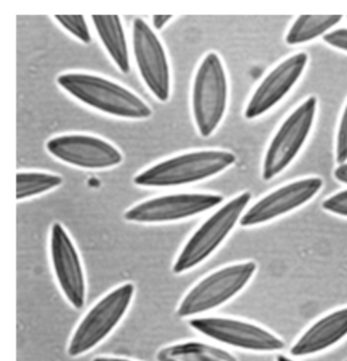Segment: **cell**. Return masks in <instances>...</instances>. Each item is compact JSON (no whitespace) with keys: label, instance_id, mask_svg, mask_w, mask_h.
Masks as SVG:
<instances>
[{"label":"cell","instance_id":"1","mask_svg":"<svg viewBox=\"0 0 347 361\" xmlns=\"http://www.w3.org/2000/svg\"><path fill=\"white\" fill-rule=\"evenodd\" d=\"M56 82L75 100L99 113L128 120L152 116V109L135 92L99 75L68 73L59 75Z\"/></svg>","mask_w":347,"mask_h":361},{"label":"cell","instance_id":"2","mask_svg":"<svg viewBox=\"0 0 347 361\" xmlns=\"http://www.w3.org/2000/svg\"><path fill=\"white\" fill-rule=\"evenodd\" d=\"M236 162L231 152H190L163 160L133 178L135 185L143 188H169L190 185L211 178Z\"/></svg>","mask_w":347,"mask_h":361},{"label":"cell","instance_id":"3","mask_svg":"<svg viewBox=\"0 0 347 361\" xmlns=\"http://www.w3.org/2000/svg\"><path fill=\"white\" fill-rule=\"evenodd\" d=\"M251 198L250 192H243L212 214L180 251L173 265L174 274L190 271L211 257L241 221Z\"/></svg>","mask_w":347,"mask_h":361},{"label":"cell","instance_id":"4","mask_svg":"<svg viewBox=\"0 0 347 361\" xmlns=\"http://www.w3.org/2000/svg\"><path fill=\"white\" fill-rule=\"evenodd\" d=\"M228 79L221 59L209 52L201 61L192 90V111L199 135L211 136L224 119L228 105Z\"/></svg>","mask_w":347,"mask_h":361},{"label":"cell","instance_id":"5","mask_svg":"<svg viewBox=\"0 0 347 361\" xmlns=\"http://www.w3.org/2000/svg\"><path fill=\"white\" fill-rule=\"evenodd\" d=\"M133 295L135 285L124 283L99 299L74 329L68 345V355L82 356L102 343L128 312Z\"/></svg>","mask_w":347,"mask_h":361},{"label":"cell","instance_id":"6","mask_svg":"<svg viewBox=\"0 0 347 361\" xmlns=\"http://www.w3.org/2000/svg\"><path fill=\"white\" fill-rule=\"evenodd\" d=\"M255 262L232 264L201 279L188 290L177 308V316L190 318L215 310L236 297L255 274Z\"/></svg>","mask_w":347,"mask_h":361},{"label":"cell","instance_id":"7","mask_svg":"<svg viewBox=\"0 0 347 361\" xmlns=\"http://www.w3.org/2000/svg\"><path fill=\"white\" fill-rule=\"evenodd\" d=\"M317 107V98L309 97L283 122L264 155L262 173L264 181L284 172L300 153L312 130Z\"/></svg>","mask_w":347,"mask_h":361},{"label":"cell","instance_id":"8","mask_svg":"<svg viewBox=\"0 0 347 361\" xmlns=\"http://www.w3.org/2000/svg\"><path fill=\"white\" fill-rule=\"evenodd\" d=\"M190 326L205 337L233 348L257 353L276 352L285 348L281 338L268 329L238 319L207 317L190 320Z\"/></svg>","mask_w":347,"mask_h":361},{"label":"cell","instance_id":"9","mask_svg":"<svg viewBox=\"0 0 347 361\" xmlns=\"http://www.w3.org/2000/svg\"><path fill=\"white\" fill-rule=\"evenodd\" d=\"M131 39L142 81L157 100L166 102L171 94V68L162 43L141 18L133 20Z\"/></svg>","mask_w":347,"mask_h":361},{"label":"cell","instance_id":"10","mask_svg":"<svg viewBox=\"0 0 347 361\" xmlns=\"http://www.w3.org/2000/svg\"><path fill=\"white\" fill-rule=\"evenodd\" d=\"M222 202L224 197L217 194H171L150 198L131 207L124 213V219L130 223H171L211 210Z\"/></svg>","mask_w":347,"mask_h":361},{"label":"cell","instance_id":"11","mask_svg":"<svg viewBox=\"0 0 347 361\" xmlns=\"http://www.w3.org/2000/svg\"><path fill=\"white\" fill-rule=\"evenodd\" d=\"M47 151L63 164L84 170H106L122 164L123 155L114 145L91 135H61L50 139Z\"/></svg>","mask_w":347,"mask_h":361},{"label":"cell","instance_id":"12","mask_svg":"<svg viewBox=\"0 0 347 361\" xmlns=\"http://www.w3.org/2000/svg\"><path fill=\"white\" fill-rule=\"evenodd\" d=\"M50 257L57 284L72 307L80 310L86 299V276L78 249L63 225L53 224Z\"/></svg>","mask_w":347,"mask_h":361},{"label":"cell","instance_id":"13","mask_svg":"<svg viewBox=\"0 0 347 361\" xmlns=\"http://www.w3.org/2000/svg\"><path fill=\"white\" fill-rule=\"evenodd\" d=\"M322 187L323 180L319 177H309L283 185L254 204L241 216L239 225L253 227L283 216L310 202Z\"/></svg>","mask_w":347,"mask_h":361},{"label":"cell","instance_id":"14","mask_svg":"<svg viewBox=\"0 0 347 361\" xmlns=\"http://www.w3.org/2000/svg\"><path fill=\"white\" fill-rule=\"evenodd\" d=\"M307 63L308 56L300 52L289 56L274 67L252 94L245 107V119H256L279 104L298 83Z\"/></svg>","mask_w":347,"mask_h":361},{"label":"cell","instance_id":"15","mask_svg":"<svg viewBox=\"0 0 347 361\" xmlns=\"http://www.w3.org/2000/svg\"><path fill=\"white\" fill-rule=\"evenodd\" d=\"M347 337V307L339 308L315 321L292 345L293 357L319 354Z\"/></svg>","mask_w":347,"mask_h":361},{"label":"cell","instance_id":"16","mask_svg":"<svg viewBox=\"0 0 347 361\" xmlns=\"http://www.w3.org/2000/svg\"><path fill=\"white\" fill-rule=\"evenodd\" d=\"M91 20L112 62L121 73L128 75L130 73V61L121 18L116 16H93Z\"/></svg>","mask_w":347,"mask_h":361},{"label":"cell","instance_id":"17","mask_svg":"<svg viewBox=\"0 0 347 361\" xmlns=\"http://www.w3.org/2000/svg\"><path fill=\"white\" fill-rule=\"evenodd\" d=\"M158 361H237L234 355L224 348L199 341L180 342L161 348Z\"/></svg>","mask_w":347,"mask_h":361},{"label":"cell","instance_id":"18","mask_svg":"<svg viewBox=\"0 0 347 361\" xmlns=\"http://www.w3.org/2000/svg\"><path fill=\"white\" fill-rule=\"evenodd\" d=\"M342 20L341 16H302L296 18L286 35V43L290 46L308 43L324 37L332 27Z\"/></svg>","mask_w":347,"mask_h":361},{"label":"cell","instance_id":"19","mask_svg":"<svg viewBox=\"0 0 347 361\" xmlns=\"http://www.w3.org/2000/svg\"><path fill=\"white\" fill-rule=\"evenodd\" d=\"M63 183L59 175L44 172H19L16 175L17 200L35 197Z\"/></svg>","mask_w":347,"mask_h":361},{"label":"cell","instance_id":"20","mask_svg":"<svg viewBox=\"0 0 347 361\" xmlns=\"http://www.w3.org/2000/svg\"><path fill=\"white\" fill-rule=\"evenodd\" d=\"M54 20L72 37L84 44L91 42L90 31L86 20L80 16H55Z\"/></svg>","mask_w":347,"mask_h":361},{"label":"cell","instance_id":"21","mask_svg":"<svg viewBox=\"0 0 347 361\" xmlns=\"http://www.w3.org/2000/svg\"><path fill=\"white\" fill-rule=\"evenodd\" d=\"M336 160L339 164L347 161V103L343 111L336 133Z\"/></svg>","mask_w":347,"mask_h":361},{"label":"cell","instance_id":"22","mask_svg":"<svg viewBox=\"0 0 347 361\" xmlns=\"http://www.w3.org/2000/svg\"><path fill=\"white\" fill-rule=\"evenodd\" d=\"M322 208L332 214L347 217V190L338 192L324 200Z\"/></svg>","mask_w":347,"mask_h":361},{"label":"cell","instance_id":"23","mask_svg":"<svg viewBox=\"0 0 347 361\" xmlns=\"http://www.w3.org/2000/svg\"><path fill=\"white\" fill-rule=\"evenodd\" d=\"M323 41L336 49L347 52V29L330 31L324 35Z\"/></svg>","mask_w":347,"mask_h":361},{"label":"cell","instance_id":"24","mask_svg":"<svg viewBox=\"0 0 347 361\" xmlns=\"http://www.w3.org/2000/svg\"><path fill=\"white\" fill-rule=\"evenodd\" d=\"M334 177H336V180L347 185V161L339 164L338 168L334 171Z\"/></svg>","mask_w":347,"mask_h":361},{"label":"cell","instance_id":"25","mask_svg":"<svg viewBox=\"0 0 347 361\" xmlns=\"http://www.w3.org/2000/svg\"><path fill=\"white\" fill-rule=\"evenodd\" d=\"M171 16H152V25L156 30H161L169 20H171Z\"/></svg>","mask_w":347,"mask_h":361},{"label":"cell","instance_id":"26","mask_svg":"<svg viewBox=\"0 0 347 361\" xmlns=\"http://www.w3.org/2000/svg\"><path fill=\"white\" fill-rule=\"evenodd\" d=\"M92 361H133L130 360V359L126 358H120V357H108V356H101V357H95Z\"/></svg>","mask_w":347,"mask_h":361},{"label":"cell","instance_id":"27","mask_svg":"<svg viewBox=\"0 0 347 361\" xmlns=\"http://www.w3.org/2000/svg\"><path fill=\"white\" fill-rule=\"evenodd\" d=\"M276 361H294L290 359L289 357L285 356V355H279L276 357Z\"/></svg>","mask_w":347,"mask_h":361},{"label":"cell","instance_id":"28","mask_svg":"<svg viewBox=\"0 0 347 361\" xmlns=\"http://www.w3.org/2000/svg\"><path fill=\"white\" fill-rule=\"evenodd\" d=\"M347 361V360H346Z\"/></svg>","mask_w":347,"mask_h":361}]
</instances>
